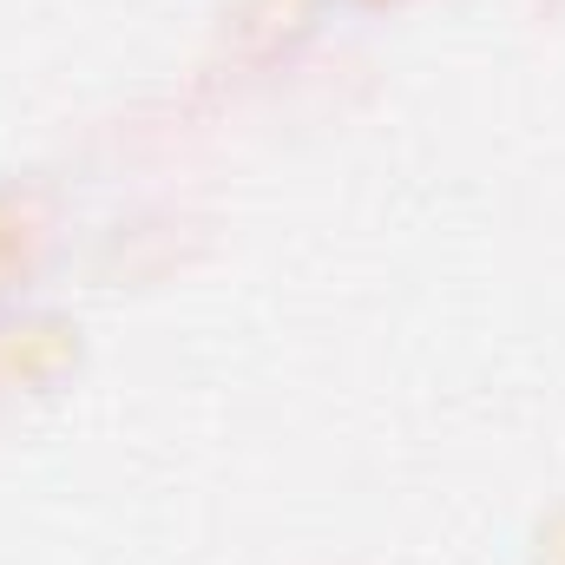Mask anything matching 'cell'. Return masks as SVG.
<instances>
[{
  "mask_svg": "<svg viewBox=\"0 0 565 565\" xmlns=\"http://www.w3.org/2000/svg\"><path fill=\"white\" fill-rule=\"evenodd\" d=\"M540 546H546V565H565V520L553 533H540Z\"/></svg>",
  "mask_w": 565,
  "mask_h": 565,
  "instance_id": "obj_1",
  "label": "cell"
}]
</instances>
